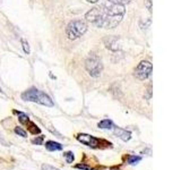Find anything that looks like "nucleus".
<instances>
[{"instance_id": "f257e3e1", "label": "nucleus", "mask_w": 181, "mask_h": 170, "mask_svg": "<svg viewBox=\"0 0 181 170\" xmlns=\"http://www.w3.org/2000/svg\"><path fill=\"white\" fill-rule=\"evenodd\" d=\"M124 11V6L113 4L105 0V2L87 11L85 18L86 21L96 25L97 27L113 28L121 22Z\"/></svg>"}, {"instance_id": "f03ea898", "label": "nucleus", "mask_w": 181, "mask_h": 170, "mask_svg": "<svg viewBox=\"0 0 181 170\" xmlns=\"http://www.w3.org/2000/svg\"><path fill=\"white\" fill-rule=\"evenodd\" d=\"M22 99L24 101L35 102V103H39V104H42L45 107H53V102H52L50 96L45 94L44 92L35 89V87L25 91L22 94Z\"/></svg>"}, {"instance_id": "7ed1b4c3", "label": "nucleus", "mask_w": 181, "mask_h": 170, "mask_svg": "<svg viewBox=\"0 0 181 170\" xmlns=\"http://www.w3.org/2000/svg\"><path fill=\"white\" fill-rule=\"evenodd\" d=\"M87 31V24L84 21H73L67 25L66 28V34H67L68 39L76 40L79 36H82L83 34Z\"/></svg>"}, {"instance_id": "20e7f679", "label": "nucleus", "mask_w": 181, "mask_h": 170, "mask_svg": "<svg viewBox=\"0 0 181 170\" xmlns=\"http://www.w3.org/2000/svg\"><path fill=\"white\" fill-rule=\"evenodd\" d=\"M85 68L92 77L96 78L101 75L102 70H103V65H102L101 59L96 56L95 53H92L85 61Z\"/></svg>"}, {"instance_id": "39448f33", "label": "nucleus", "mask_w": 181, "mask_h": 170, "mask_svg": "<svg viewBox=\"0 0 181 170\" xmlns=\"http://www.w3.org/2000/svg\"><path fill=\"white\" fill-rule=\"evenodd\" d=\"M152 64L149 61H147V60H143L138 64V66L136 67L135 69V76L136 78H138L139 81H145L147 79L149 76H151V74H152Z\"/></svg>"}, {"instance_id": "423d86ee", "label": "nucleus", "mask_w": 181, "mask_h": 170, "mask_svg": "<svg viewBox=\"0 0 181 170\" xmlns=\"http://www.w3.org/2000/svg\"><path fill=\"white\" fill-rule=\"evenodd\" d=\"M76 137H77V140L80 143H83L84 145H87V146L90 147H97L102 142L101 140H97L94 136L88 135V134H78Z\"/></svg>"}, {"instance_id": "0eeeda50", "label": "nucleus", "mask_w": 181, "mask_h": 170, "mask_svg": "<svg viewBox=\"0 0 181 170\" xmlns=\"http://www.w3.org/2000/svg\"><path fill=\"white\" fill-rule=\"evenodd\" d=\"M104 44L107 47L109 50L111 51H117L119 50V42L118 40L116 39V38H113V36H107V38H104Z\"/></svg>"}, {"instance_id": "6e6552de", "label": "nucleus", "mask_w": 181, "mask_h": 170, "mask_svg": "<svg viewBox=\"0 0 181 170\" xmlns=\"http://www.w3.org/2000/svg\"><path fill=\"white\" fill-rule=\"evenodd\" d=\"M114 135H117V137L121 138L122 141H129L131 138V133L130 132H127L126 129H122V128H119V127H116L114 128Z\"/></svg>"}, {"instance_id": "1a4fd4ad", "label": "nucleus", "mask_w": 181, "mask_h": 170, "mask_svg": "<svg viewBox=\"0 0 181 170\" xmlns=\"http://www.w3.org/2000/svg\"><path fill=\"white\" fill-rule=\"evenodd\" d=\"M45 147L48 151H61L62 150V145L60 143H57V142L53 141H49L45 143Z\"/></svg>"}, {"instance_id": "9d476101", "label": "nucleus", "mask_w": 181, "mask_h": 170, "mask_svg": "<svg viewBox=\"0 0 181 170\" xmlns=\"http://www.w3.org/2000/svg\"><path fill=\"white\" fill-rule=\"evenodd\" d=\"M99 127L102 128V129H112L113 128V123L112 120L110 119H104L99 123Z\"/></svg>"}, {"instance_id": "9b49d317", "label": "nucleus", "mask_w": 181, "mask_h": 170, "mask_svg": "<svg viewBox=\"0 0 181 170\" xmlns=\"http://www.w3.org/2000/svg\"><path fill=\"white\" fill-rule=\"evenodd\" d=\"M141 160V157H138V155H129V158H128V163L136 164V163H138Z\"/></svg>"}, {"instance_id": "f8f14e48", "label": "nucleus", "mask_w": 181, "mask_h": 170, "mask_svg": "<svg viewBox=\"0 0 181 170\" xmlns=\"http://www.w3.org/2000/svg\"><path fill=\"white\" fill-rule=\"evenodd\" d=\"M18 119H19V121L22 124H27L28 121H29V118H28L27 115H25V113L23 112H18Z\"/></svg>"}, {"instance_id": "ddd939ff", "label": "nucleus", "mask_w": 181, "mask_h": 170, "mask_svg": "<svg viewBox=\"0 0 181 170\" xmlns=\"http://www.w3.org/2000/svg\"><path fill=\"white\" fill-rule=\"evenodd\" d=\"M27 124H28V126H29V127H28V129H29V132H31L32 134H39L40 129L39 128H36V126H35L33 123H29V121H28Z\"/></svg>"}, {"instance_id": "4468645a", "label": "nucleus", "mask_w": 181, "mask_h": 170, "mask_svg": "<svg viewBox=\"0 0 181 170\" xmlns=\"http://www.w3.org/2000/svg\"><path fill=\"white\" fill-rule=\"evenodd\" d=\"M65 158H66V161H67V163H71V162L74 161V153L73 152L65 153Z\"/></svg>"}, {"instance_id": "2eb2a0df", "label": "nucleus", "mask_w": 181, "mask_h": 170, "mask_svg": "<svg viewBox=\"0 0 181 170\" xmlns=\"http://www.w3.org/2000/svg\"><path fill=\"white\" fill-rule=\"evenodd\" d=\"M15 133L18 134L19 136H22V137H26V136H27L26 132H25L24 129H22L21 127H16V128H15Z\"/></svg>"}, {"instance_id": "dca6fc26", "label": "nucleus", "mask_w": 181, "mask_h": 170, "mask_svg": "<svg viewBox=\"0 0 181 170\" xmlns=\"http://www.w3.org/2000/svg\"><path fill=\"white\" fill-rule=\"evenodd\" d=\"M107 1H110V2H113V4H118V5H122V6L130 2V0H107Z\"/></svg>"}, {"instance_id": "f3484780", "label": "nucleus", "mask_w": 181, "mask_h": 170, "mask_svg": "<svg viewBox=\"0 0 181 170\" xmlns=\"http://www.w3.org/2000/svg\"><path fill=\"white\" fill-rule=\"evenodd\" d=\"M43 140H44V137H43V136H40V137H38V138L32 140V143H33V144H36V145H42Z\"/></svg>"}, {"instance_id": "a211bd4d", "label": "nucleus", "mask_w": 181, "mask_h": 170, "mask_svg": "<svg viewBox=\"0 0 181 170\" xmlns=\"http://www.w3.org/2000/svg\"><path fill=\"white\" fill-rule=\"evenodd\" d=\"M76 168L77 169H83V170H93V168L92 167H90V166H86V164H76Z\"/></svg>"}, {"instance_id": "6ab92c4d", "label": "nucleus", "mask_w": 181, "mask_h": 170, "mask_svg": "<svg viewBox=\"0 0 181 170\" xmlns=\"http://www.w3.org/2000/svg\"><path fill=\"white\" fill-rule=\"evenodd\" d=\"M22 44H23V48H24V51H25V53H29V47H28V43L25 41V40L23 39L22 40Z\"/></svg>"}, {"instance_id": "aec40b11", "label": "nucleus", "mask_w": 181, "mask_h": 170, "mask_svg": "<svg viewBox=\"0 0 181 170\" xmlns=\"http://www.w3.org/2000/svg\"><path fill=\"white\" fill-rule=\"evenodd\" d=\"M152 2H153V0H145V6H146L147 9L149 11H152V8H153Z\"/></svg>"}, {"instance_id": "412c9836", "label": "nucleus", "mask_w": 181, "mask_h": 170, "mask_svg": "<svg viewBox=\"0 0 181 170\" xmlns=\"http://www.w3.org/2000/svg\"><path fill=\"white\" fill-rule=\"evenodd\" d=\"M42 170H59V169H57V168L52 167L50 164H43L42 166Z\"/></svg>"}, {"instance_id": "4be33fe9", "label": "nucleus", "mask_w": 181, "mask_h": 170, "mask_svg": "<svg viewBox=\"0 0 181 170\" xmlns=\"http://www.w3.org/2000/svg\"><path fill=\"white\" fill-rule=\"evenodd\" d=\"M88 2H92V4H95V2H97L99 0H87Z\"/></svg>"}]
</instances>
